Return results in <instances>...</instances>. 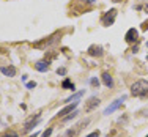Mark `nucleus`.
<instances>
[{"mask_svg": "<svg viewBox=\"0 0 148 137\" xmlns=\"http://www.w3.org/2000/svg\"><path fill=\"white\" fill-rule=\"evenodd\" d=\"M3 137H17V134L16 132H10V134H5Z\"/></svg>", "mask_w": 148, "mask_h": 137, "instance_id": "23", "label": "nucleus"}, {"mask_svg": "<svg viewBox=\"0 0 148 137\" xmlns=\"http://www.w3.org/2000/svg\"><path fill=\"white\" fill-rule=\"evenodd\" d=\"M132 52H134V54H136V52H139V47H137V46H134V47H132Z\"/></svg>", "mask_w": 148, "mask_h": 137, "instance_id": "24", "label": "nucleus"}, {"mask_svg": "<svg viewBox=\"0 0 148 137\" xmlns=\"http://www.w3.org/2000/svg\"><path fill=\"white\" fill-rule=\"evenodd\" d=\"M145 11L148 13V3H147V5H145Z\"/></svg>", "mask_w": 148, "mask_h": 137, "instance_id": "27", "label": "nucleus"}, {"mask_svg": "<svg viewBox=\"0 0 148 137\" xmlns=\"http://www.w3.org/2000/svg\"><path fill=\"white\" fill-rule=\"evenodd\" d=\"M88 123H90L88 118H87V120H84V121H80V123H79V129H80V128H85V125H88Z\"/></svg>", "mask_w": 148, "mask_h": 137, "instance_id": "18", "label": "nucleus"}, {"mask_svg": "<svg viewBox=\"0 0 148 137\" xmlns=\"http://www.w3.org/2000/svg\"><path fill=\"white\" fill-rule=\"evenodd\" d=\"M147 137H148V136H147Z\"/></svg>", "mask_w": 148, "mask_h": 137, "instance_id": "31", "label": "nucleus"}, {"mask_svg": "<svg viewBox=\"0 0 148 137\" xmlns=\"http://www.w3.org/2000/svg\"><path fill=\"white\" fill-rule=\"evenodd\" d=\"M77 115H79V110H76V109H74L73 112H69V115L63 117V121H69V120H73V118H76Z\"/></svg>", "mask_w": 148, "mask_h": 137, "instance_id": "14", "label": "nucleus"}, {"mask_svg": "<svg viewBox=\"0 0 148 137\" xmlns=\"http://www.w3.org/2000/svg\"><path fill=\"white\" fill-rule=\"evenodd\" d=\"M0 71H2L5 76H8V77L16 76V68H14V66H2V68H0Z\"/></svg>", "mask_w": 148, "mask_h": 137, "instance_id": "8", "label": "nucleus"}, {"mask_svg": "<svg viewBox=\"0 0 148 137\" xmlns=\"http://www.w3.org/2000/svg\"><path fill=\"white\" fill-rule=\"evenodd\" d=\"M103 84L107 88H112V87H114V79H112V76L109 74V73H104L103 74Z\"/></svg>", "mask_w": 148, "mask_h": 137, "instance_id": "9", "label": "nucleus"}, {"mask_svg": "<svg viewBox=\"0 0 148 137\" xmlns=\"http://www.w3.org/2000/svg\"><path fill=\"white\" fill-rule=\"evenodd\" d=\"M88 2H90V3H93V2H96V0H88Z\"/></svg>", "mask_w": 148, "mask_h": 137, "instance_id": "28", "label": "nucleus"}, {"mask_svg": "<svg viewBox=\"0 0 148 137\" xmlns=\"http://www.w3.org/2000/svg\"><path fill=\"white\" fill-rule=\"evenodd\" d=\"M142 30H148V21H145V22L142 24Z\"/></svg>", "mask_w": 148, "mask_h": 137, "instance_id": "22", "label": "nucleus"}, {"mask_svg": "<svg viewBox=\"0 0 148 137\" xmlns=\"http://www.w3.org/2000/svg\"><path fill=\"white\" fill-rule=\"evenodd\" d=\"M38 136V132H33V136H30V137H36Z\"/></svg>", "mask_w": 148, "mask_h": 137, "instance_id": "25", "label": "nucleus"}, {"mask_svg": "<svg viewBox=\"0 0 148 137\" xmlns=\"http://www.w3.org/2000/svg\"><path fill=\"white\" fill-rule=\"evenodd\" d=\"M52 134V128H49V129H46V131L43 132V137H49Z\"/></svg>", "mask_w": 148, "mask_h": 137, "instance_id": "19", "label": "nucleus"}, {"mask_svg": "<svg viewBox=\"0 0 148 137\" xmlns=\"http://www.w3.org/2000/svg\"><path fill=\"white\" fill-rule=\"evenodd\" d=\"M74 134H76V129H69V131H66V134L63 137H74Z\"/></svg>", "mask_w": 148, "mask_h": 137, "instance_id": "16", "label": "nucleus"}, {"mask_svg": "<svg viewBox=\"0 0 148 137\" xmlns=\"http://www.w3.org/2000/svg\"><path fill=\"white\" fill-rule=\"evenodd\" d=\"M147 46H148V43H147Z\"/></svg>", "mask_w": 148, "mask_h": 137, "instance_id": "30", "label": "nucleus"}, {"mask_svg": "<svg viewBox=\"0 0 148 137\" xmlns=\"http://www.w3.org/2000/svg\"><path fill=\"white\" fill-rule=\"evenodd\" d=\"M125 40L128 41V43H137V41H139V33H137V30L129 29L125 35Z\"/></svg>", "mask_w": 148, "mask_h": 137, "instance_id": "5", "label": "nucleus"}, {"mask_svg": "<svg viewBox=\"0 0 148 137\" xmlns=\"http://www.w3.org/2000/svg\"><path fill=\"white\" fill-rule=\"evenodd\" d=\"M40 121H41V117H40V115H35V118H30L29 121H25V125H24V131L29 132L30 129L33 128V126H36Z\"/></svg>", "mask_w": 148, "mask_h": 137, "instance_id": "6", "label": "nucleus"}, {"mask_svg": "<svg viewBox=\"0 0 148 137\" xmlns=\"http://www.w3.org/2000/svg\"><path fill=\"white\" fill-rule=\"evenodd\" d=\"M131 95L136 98L147 99L148 98V80L140 79V80H137V82H134L131 85Z\"/></svg>", "mask_w": 148, "mask_h": 137, "instance_id": "1", "label": "nucleus"}, {"mask_svg": "<svg viewBox=\"0 0 148 137\" xmlns=\"http://www.w3.org/2000/svg\"><path fill=\"white\" fill-rule=\"evenodd\" d=\"M62 87H63L65 90H71V91L74 90V84H73L69 79H65V80H63V82H62Z\"/></svg>", "mask_w": 148, "mask_h": 137, "instance_id": "13", "label": "nucleus"}, {"mask_svg": "<svg viewBox=\"0 0 148 137\" xmlns=\"http://www.w3.org/2000/svg\"><path fill=\"white\" fill-rule=\"evenodd\" d=\"M147 60H148V55H147Z\"/></svg>", "mask_w": 148, "mask_h": 137, "instance_id": "29", "label": "nucleus"}, {"mask_svg": "<svg viewBox=\"0 0 148 137\" xmlns=\"http://www.w3.org/2000/svg\"><path fill=\"white\" fill-rule=\"evenodd\" d=\"M35 87H36V82H29L27 84V88H30V90H33Z\"/></svg>", "mask_w": 148, "mask_h": 137, "instance_id": "20", "label": "nucleus"}, {"mask_svg": "<svg viewBox=\"0 0 148 137\" xmlns=\"http://www.w3.org/2000/svg\"><path fill=\"white\" fill-rule=\"evenodd\" d=\"M57 74L58 76H65L66 74V68H58L57 69Z\"/></svg>", "mask_w": 148, "mask_h": 137, "instance_id": "17", "label": "nucleus"}, {"mask_svg": "<svg viewBox=\"0 0 148 137\" xmlns=\"http://www.w3.org/2000/svg\"><path fill=\"white\" fill-rule=\"evenodd\" d=\"M99 103H101V101H99V98L91 96L90 99L85 103V107H84V110H85V112H91L93 109H96L98 106H99Z\"/></svg>", "mask_w": 148, "mask_h": 137, "instance_id": "4", "label": "nucleus"}, {"mask_svg": "<svg viewBox=\"0 0 148 137\" xmlns=\"http://www.w3.org/2000/svg\"><path fill=\"white\" fill-rule=\"evenodd\" d=\"M115 17H117V10L112 8V10H109V11L103 16L101 22H103V25H106V27H110L112 24L115 22Z\"/></svg>", "mask_w": 148, "mask_h": 137, "instance_id": "2", "label": "nucleus"}, {"mask_svg": "<svg viewBox=\"0 0 148 137\" xmlns=\"http://www.w3.org/2000/svg\"><path fill=\"white\" fill-rule=\"evenodd\" d=\"M35 68H36L38 71H41V73H46L49 69V63L46 60H40V62L35 63Z\"/></svg>", "mask_w": 148, "mask_h": 137, "instance_id": "10", "label": "nucleus"}, {"mask_svg": "<svg viewBox=\"0 0 148 137\" xmlns=\"http://www.w3.org/2000/svg\"><path fill=\"white\" fill-rule=\"evenodd\" d=\"M87 137H99V131H93L91 134H88Z\"/></svg>", "mask_w": 148, "mask_h": 137, "instance_id": "21", "label": "nucleus"}, {"mask_svg": "<svg viewBox=\"0 0 148 137\" xmlns=\"http://www.w3.org/2000/svg\"><path fill=\"white\" fill-rule=\"evenodd\" d=\"M126 98H128V96H126V95H123L121 98H118V99H115L114 103L110 104V106L104 109V115H110V114H112V112H114V110H117V109H118L120 106H121V104L125 103V101H126Z\"/></svg>", "mask_w": 148, "mask_h": 137, "instance_id": "3", "label": "nucleus"}, {"mask_svg": "<svg viewBox=\"0 0 148 137\" xmlns=\"http://www.w3.org/2000/svg\"><path fill=\"white\" fill-rule=\"evenodd\" d=\"M84 93H85V90H80V91H77L76 95H73V96H69L68 99L65 101V103H71V101H73V103H77V99H80V98L84 96Z\"/></svg>", "mask_w": 148, "mask_h": 137, "instance_id": "12", "label": "nucleus"}, {"mask_svg": "<svg viewBox=\"0 0 148 137\" xmlns=\"http://www.w3.org/2000/svg\"><path fill=\"white\" fill-rule=\"evenodd\" d=\"M76 106H77V103H73V104H69V106H66L65 109H62V110L58 112V115H57V117H65L66 114H69V112H73L74 109H76Z\"/></svg>", "mask_w": 148, "mask_h": 137, "instance_id": "11", "label": "nucleus"}, {"mask_svg": "<svg viewBox=\"0 0 148 137\" xmlns=\"http://www.w3.org/2000/svg\"><path fill=\"white\" fill-rule=\"evenodd\" d=\"M88 54L93 55V57H101V55L104 54V51H103V47H101V46L93 44V46H90V47H88Z\"/></svg>", "mask_w": 148, "mask_h": 137, "instance_id": "7", "label": "nucleus"}, {"mask_svg": "<svg viewBox=\"0 0 148 137\" xmlns=\"http://www.w3.org/2000/svg\"><path fill=\"white\" fill-rule=\"evenodd\" d=\"M90 84H91L93 87H96V88H98V85H99V80H98L96 77H91V79H90Z\"/></svg>", "mask_w": 148, "mask_h": 137, "instance_id": "15", "label": "nucleus"}, {"mask_svg": "<svg viewBox=\"0 0 148 137\" xmlns=\"http://www.w3.org/2000/svg\"><path fill=\"white\" fill-rule=\"evenodd\" d=\"M142 114H143V115H148V110H143Z\"/></svg>", "mask_w": 148, "mask_h": 137, "instance_id": "26", "label": "nucleus"}]
</instances>
